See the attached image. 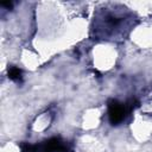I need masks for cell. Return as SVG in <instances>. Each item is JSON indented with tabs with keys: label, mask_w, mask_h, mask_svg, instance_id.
<instances>
[{
	"label": "cell",
	"mask_w": 152,
	"mask_h": 152,
	"mask_svg": "<svg viewBox=\"0 0 152 152\" xmlns=\"http://www.w3.org/2000/svg\"><path fill=\"white\" fill-rule=\"evenodd\" d=\"M102 49H100L96 53V56L94 57V62L97 63V68L101 69H107L110 68V65L115 62V51L109 49V48H104L101 46Z\"/></svg>",
	"instance_id": "cell-1"
}]
</instances>
